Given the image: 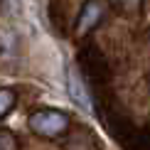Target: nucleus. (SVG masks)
<instances>
[{"mask_svg": "<svg viewBox=\"0 0 150 150\" xmlns=\"http://www.w3.org/2000/svg\"><path fill=\"white\" fill-rule=\"evenodd\" d=\"M30 128L35 130L37 135L42 138H59L69 130L71 121L64 111H57V108H40L35 113H30Z\"/></svg>", "mask_w": 150, "mask_h": 150, "instance_id": "nucleus-1", "label": "nucleus"}, {"mask_svg": "<svg viewBox=\"0 0 150 150\" xmlns=\"http://www.w3.org/2000/svg\"><path fill=\"white\" fill-rule=\"evenodd\" d=\"M106 12H108V3H106V0H86L81 12H79V17H76L74 32L79 37H86L89 32H93V30L103 22Z\"/></svg>", "mask_w": 150, "mask_h": 150, "instance_id": "nucleus-2", "label": "nucleus"}, {"mask_svg": "<svg viewBox=\"0 0 150 150\" xmlns=\"http://www.w3.org/2000/svg\"><path fill=\"white\" fill-rule=\"evenodd\" d=\"M67 91H69V98L79 106V108H84V111L91 108V103H89V89H86V84H84V79H81L79 69H69V71H67Z\"/></svg>", "mask_w": 150, "mask_h": 150, "instance_id": "nucleus-3", "label": "nucleus"}, {"mask_svg": "<svg viewBox=\"0 0 150 150\" xmlns=\"http://www.w3.org/2000/svg\"><path fill=\"white\" fill-rule=\"evenodd\" d=\"M15 101H17L15 91H10V89H0V118H5L12 108H15Z\"/></svg>", "mask_w": 150, "mask_h": 150, "instance_id": "nucleus-4", "label": "nucleus"}, {"mask_svg": "<svg viewBox=\"0 0 150 150\" xmlns=\"http://www.w3.org/2000/svg\"><path fill=\"white\" fill-rule=\"evenodd\" d=\"M113 5H116L121 12H126V15H138L143 0H113Z\"/></svg>", "mask_w": 150, "mask_h": 150, "instance_id": "nucleus-5", "label": "nucleus"}, {"mask_svg": "<svg viewBox=\"0 0 150 150\" xmlns=\"http://www.w3.org/2000/svg\"><path fill=\"white\" fill-rule=\"evenodd\" d=\"M15 148H17L15 135H10L8 130H0V150H15Z\"/></svg>", "mask_w": 150, "mask_h": 150, "instance_id": "nucleus-6", "label": "nucleus"}]
</instances>
